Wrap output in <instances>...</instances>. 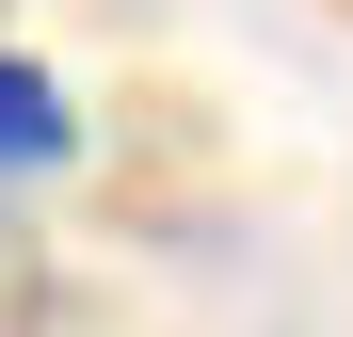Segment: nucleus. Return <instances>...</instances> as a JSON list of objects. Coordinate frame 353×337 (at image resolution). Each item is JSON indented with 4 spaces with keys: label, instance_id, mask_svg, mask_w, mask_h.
<instances>
[{
    "label": "nucleus",
    "instance_id": "nucleus-1",
    "mask_svg": "<svg viewBox=\"0 0 353 337\" xmlns=\"http://www.w3.org/2000/svg\"><path fill=\"white\" fill-rule=\"evenodd\" d=\"M81 129H65V81L48 65H0V177H32V161H65Z\"/></svg>",
    "mask_w": 353,
    "mask_h": 337
},
{
    "label": "nucleus",
    "instance_id": "nucleus-2",
    "mask_svg": "<svg viewBox=\"0 0 353 337\" xmlns=\"http://www.w3.org/2000/svg\"><path fill=\"white\" fill-rule=\"evenodd\" d=\"M0 337H48V273H32L17 225H0Z\"/></svg>",
    "mask_w": 353,
    "mask_h": 337
}]
</instances>
